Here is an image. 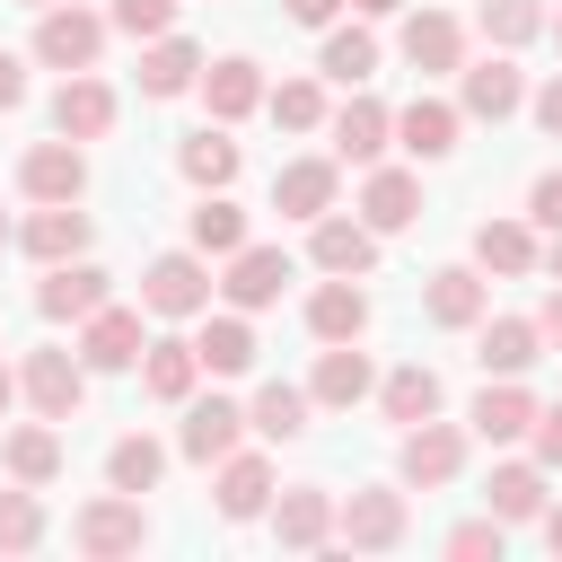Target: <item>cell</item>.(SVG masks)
Here are the masks:
<instances>
[{
  "label": "cell",
  "mask_w": 562,
  "mask_h": 562,
  "mask_svg": "<svg viewBox=\"0 0 562 562\" xmlns=\"http://www.w3.org/2000/svg\"><path fill=\"white\" fill-rule=\"evenodd\" d=\"M544 35H553V44H562V0H553V9H544Z\"/></svg>",
  "instance_id": "6f0895ef"
},
{
  "label": "cell",
  "mask_w": 562,
  "mask_h": 562,
  "mask_svg": "<svg viewBox=\"0 0 562 562\" xmlns=\"http://www.w3.org/2000/svg\"><path fill=\"white\" fill-rule=\"evenodd\" d=\"M474 439H492V448H509V439H527V422H536V395L518 386V378H483V395H474Z\"/></svg>",
  "instance_id": "d6a6232c"
},
{
  "label": "cell",
  "mask_w": 562,
  "mask_h": 562,
  "mask_svg": "<svg viewBox=\"0 0 562 562\" xmlns=\"http://www.w3.org/2000/svg\"><path fill=\"white\" fill-rule=\"evenodd\" d=\"M193 386H202L193 334H158V342H140V395H158V404H184Z\"/></svg>",
  "instance_id": "83f0119b"
},
{
  "label": "cell",
  "mask_w": 562,
  "mask_h": 562,
  "mask_svg": "<svg viewBox=\"0 0 562 562\" xmlns=\"http://www.w3.org/2000/svg\"><path fill=\"white\" fill-rule=\"evenodd\" d=\"M114 299V272L105 263H88V255H70V263H44V281H35V316H53V325H79V316H97Z\"/></svg>",
  "instance_id": "9c48e42d"
},
{
  "label": "cell",
  "mask_w": 562,
  "mask_h": 562,
  "mask_svg": "<svg viewBox=\"0 0 562 562\" xmlns=\"http://www.w3.org/2000/svg\"><path fill=\"white\" fill-rule=\"evenodd\" d=\"M474 360H483V378H527V369L544 360L536 316H492V307H483V325H474Z\"/></svg>",
  "instance_id": "ffe728a7"
},
{
  "label": "cell",
  "mask_w": 562,
  "mask_h": 562,
  "mask_svg": "<svg viewBox=\"0 0 562 562\" xmlns=\"http://www.w3.org/2000/svg\"><path fill=\"white\" fill-rule=\"evenodd\" d=\"M378 413L404 430V422H430L439 413V369H422V360H404V369H386L378 378Z\"/></svg>",
  "instance_id": "d590c367"
},
{
  "label": "cell",
  "mask_w": 562,
  "mask_h": 562,
  "mask_svg": "<svg viewBox=\"0 0 562 562\" xmlns=\"http://www.w3.org/2000/svg\"><path fill=\"white\" fill-rule=\"evenodd\" d=\"M527 220H536V228H562V167H544V176L527 184Z\"/></svg>",
  "instance_id": "bcb514c9"
},
{
  "label": "cell",
  "mask_w": 562,
  "mask_h": 562,
  "mask_svg": "<svg viewBox=\"0 0 562 562\" xmlns=\"http://www.w3.org/2000/svg\"><path fill=\"white\" fill-rule=\"evenodd\" d=\"M9 246H18V228H9V211H0V255H9Z\"/></svg>",
  "instance_id": "680465c9"
},
{
  "label": "cell",
  "mask_w": 562,
  "mask_h": 562,
  "mask_svg": "<svg viewBox=\"0 0 562 562\" xmlns=\"http://www.w3.org/2000/svg\"><path fill=\"white\" fill-rule=\"evenodd\" d=\"M536 263H544V272L562 281V228H544V246H536Z\"/></svg>",
  "instance_id": "db71d44e"
},
{
  "label": "cell",
  "mask_w": 562,
  "mask_h": 562,
  "mask_svg": "<svg viewBox=\"0 0 562 562\" xmlns=\"http://www.w3.org/2000/svg\"><path fill=\"white\" fill-rule=\"evenodd\" d=\"M18 105H26V61L0 44V114H18Z\"/></svg>",
  "instance_id": "c3c4849f"
},
{
  "label": "cell",
  "mask_w": 562,
  "mask_h": 562,
  "mask_svg": "<svg viewBox=\"0 0 562 562\" xmlns=\"http://www.w3.org/2000/svg\"><path fill=\"white\" fill-rule=\"evenodd\" d=\"M263 114L281 132H325V88L316 79H281V88H263Z\"/></svg>",
  "instance_id": "b9f144b4"
},
{
  "label": "cell",
  "mask_w": 562,
  "mask_h": 562,
  "mask_svg": "<svg viewBox=\"0 0 562 562\" xmlns=\"http://www.w3.org/2000/svg\"><path fill=\"white\" fill-rule=\"evenodd\" d=\"M184 237H193V255H220V263H228V255L246 246V211H237L228 193H202L193 220H184Z\"/></svg>",
  "instance_id": "74e56055"
},
{
  "label": "cell",
  "mask_w": 562,
  "mask_h": 562,
  "mask_svg": "<svg viewBox=\"0 0 562 562\" xmlns=\"http://www.w3.org/2000/svg\"><path fill=\"white\" fill-rule=\"evenodd\" d=\"M422 307H430V325L465 334V325H483V307H492V272H474V263H439V272L422 281Z\"/></svg>",
  "instance_id": "d6986e66"
},
{
  "label": "cell",
  "mask_w": 562,
  "mask_h": 562,
  "mask_svg": "<svg viewBox=\"0 0 562 562\" xmlns=\"http://www.w3.org/2000/svg\"><path fill=\"white\" fill-rule=\"evenodd\" d=\"M536 334H544V342H553V351H562V281H553V290H544V307H536Z\"/></svg>",
  "instance_id": "816d5d0a"
},
{
  "label": "cell",
  "mask_w": 562,
  "mask_h": 562,
  "mask_svg": "<svg viewBox=\"0 0 562 562\" xmlns=\"http://www.w3.org/2000/svg\"><path fill=\"white\" fill-rule=\"evenodd\" d=\"M536 527H544V544L562 553V501H544V509H536Z\"/></svg>",
  "instance_id": "f5cc1de1"
},
{
  "label": "cell",
  "mask_w": 562,
  "mask_h": 562,
  "mask_svg": "<svg viewBox=\"0 0 562 562\" xmlns=\"http://www.w3.org/2000/svg\"><path fill=\"white\" fill-rule=\"evenodd\" d=\"M334 193H342V158H290V167L272 176V211H281V220H325Z\"/></svg>",
  "instance_id": "7402d4cb"
},
{
  "label": "cell",
  "mask_w": 562,
  "mask_h": 562,
  "mask_svg": "<svg viewBox=\"0 0 562 562\" xmlns=\"http://www.w3.org/2000/svg\"><path fill=\"white\" fill-rule=\"evenodd\" d=\"M193 360H202V378H246V369H255V325H246V307H228V316L202 307Z\"/></svg>",
  "instance_id": "4316f807"
},
{
  "label": "cell",
  "mask_w": 562,
  "mask_h": 562,
  "mask_svg": "<svg viewBox=\"0 0 562 562\" xmlns=\"http://www.w3.org/2000/svg\"><path fill=\"white\" fill-rule=\"evenodd\" d=\"M351 0H281V18H299V26H334Z\"/></svg>",
  "instance_id": "f907efd6"
},
{
  "label": "cell",
  "mask_w": 562,
  "mask_h": 562,
  "mask_svg": "<svg viewBox=\"0 0 562 562\" xmlns=\"http://www.w3.org/2000/svg\"><path fill=\"white\" fill-rule=\"evenodd\" d=\"M70 544L88 553V562H123V553H140L149 544V509H140V492H97L79 518H70Z\"/></svg>",
  "instance_id": "7a4b0ae2"
},
{
  "label": "cell",
  "mask_w": 562,
  "mask_h": 562,
  "mask_svg": "<svg viewBox=\"0 0 562 562\" xmlns=\"http://www.w3.org/2000/svg\"><path fill=\"white\" fill-rule=\"evenodd\" d=\"M211 509H220L228 527H255V518L272 509V457H263V448H228L220 474H211Z\"/></svg>",
  "instance_id": "30bf717a"
},
{
  "label": "cell",
  "mask_w": 562,
  "mask_h": 562,
  "mask_svg": "<svg viewBox=\"0 0 562 562\" xmlns=\"http://www.w3.org/2000/svg\"><path fill=\"white\" fill-rule=\"evenodd\" d=\"M501 544H509V527L483 509V518H465V527H448V553L457 562H501Z\"/></svg>",
  "instance_id": "ee69618b"
},
{
  "label": "cell",
  "mask_w": 562,
  "mask_h": 562,
  "mask_svg": "<svg viewBox=\"0 0 562 562\" xmlns=\"http://www.w3.org/2000/svg\"><path fill=\"white\" fill-rule=\"evenodd\" d=\"M307 263H316V272H351V281H369V272H378V228H369L360 211H351V220L325 211V220H307Z\"/></svg>",
  "instance_id": "9a60e30c"
},
{
  "label": "cell",
  "mask_w": 562,
  "mask_h": 562,
  "mask_svg": "<svg viewBox=\"0 0 562 562\" xmlns=\"http://www.w3.org/2000/svg\"><path fill=\"white\" fill-rule=\"evenodd\" d=\"M474 272L527 281V272H536V220H483V228H474Z\"/></svg>",
  "instance_id": "836d02e7"
},
{
  "label": "cell",
  "mask_w": 562,
  "mask_h": 562,
  "mask_svg": "<svg viewBox=\"0 0 562 562\" xmlns=\"http://www.w3.org/2000/svg\"><path fill=\"white\" fill-rule=\"evenodd\" d=\"M351 9H360V18H395L404 0H351Z\"/></svg>",
  "instance_id": "11a10c76"
},
{
  "label": "cell",
  "mask_w": 562,
  "mask_h": 562,
  "mask_svg": "<svg viewBox=\"0 0 562 562\" xmlns=\"http://www.w3.org/2000/svg\"><path fill=\"white\" fill-rule=\"evenodd\" d=\"M0 474L44 492V483L61 474V422H44V413H35V422H18V430L0 439Z\"/></svg>",
  "instance_id": "f1b7e54d"
},
{
  "label": "cell",
  "mask_w": 562,
  "mask_h": 562,
  "mask_svg": "<svg viewBox=\"0 0 562 562\" xmlns=\"http://www.w3.org/2000/svg\"><path fill=\"white\" fill-rule=\"evenodd\" d=\"M325 132H334V158H342V167H378V158L395 149V114H386L378 97H360V88L325 114Z\"/></svg>",
  "instance_id": "4fadbf2b"
},
{
  "label": "cell",
  "mask_w": 562,
  "mask_h": 562,
  "mask_svg": "<svg viewBox=\"0 0 562 562\" xmlns=\"http://www.w3.org/2000/svg\"><path fill=\"white\" fill-rule=\"evenodd\" d=\"M316 70H325V79H342V88H369V79H378V35H369V26H325Z\"/></svg>",
  "instance_id": "8d00e7d4"
},
{
  "label": "cell",
  "mask_w": 562,
  "mask_h": 562,
  "mask_svg": "<svg viewBox=\"0 0 562 562\" xmlns=\"http://www.w3.org/2000/svg\"><path fill=\"white\" fill-rule=\"evenodd\" d=\"M18 193H26V202H79V193H88V149L61 140V132L35 140V149L18 158Z\"/></svg>",
  "instance_id": "5bb4252c"
},
{
  "label": "cell",
  "mask_w": 562,
  "mask_h": 562,
  "mask_svg": "<svg viewBox=\"0 0 562 562\" xmlns=\"http://www.w3.org/2000/svg\"><path fill=\"white\" fill-rule=\"evenodd\" d=\"M307 334H316V342H360V334H369V290H360L351 272H325L316 299H307Z\"/></svg>",
  "instance_id": "d4e9b609"
},
{
  "label": "cell",
  "mask_w": 562,
  "mask_h": 562,
  "mask_svg": "<svg viewBox=\"0 0 562 562\" xmlns=\"http://www.w3.org/2000/svg\"><path fill=\"white\" fill-rule=\"evenodd\" d=\"M18 395L44 413V422H79V404H88V369H79V351H26L18 360Z\"/></svg>",
  "instance_id": "52a82bcc"
},
{
  "label": "cell",
  "mask_w": 562,
  "mask_h": 562,
  "mask_svg": "<svg viewBox=\"0 0 562 562\" xmlns=\"http://www.w3.org/2000/svg\"><path fill=\"white\" fill-rule=\"evenodd\" d=\"M290 272H299V263H290L281 246H255V237H246V246L228 255V272H220V299L255 316V307H272V299L290 290Z\"/></svg>",
  "instance_id": "e0dca14e"
},
{
  "label": "cell",
  "mask_w": 562,
  "mask_h": 562,
  "mask_svg": "<svg viewBox=\"0 0 562 562\" xmlns=\"http://www.w3.org/2000/svg\"><path fill=\"white\" fill-rule=\"evenodd\" d=\"M404 492H386V483H360L351 501H334V544H351V553H395L404 544Z\"/></svg>",
  "instance_id": "5b68a950"
},
{
  "label": "cell",
  "mask_w": 562,
  "mask_h": 562,
  "mask_svg": "<svg viewBox=\"0 0 562 562\" xmlns=\"http://www.w3.org/2000/svg\"><path fill=\"white\" fill-rule=\"evenodd\" d=\"M26 9H53V0H26Z\"/></svg>",
  "instance_id": "91938a15"
},
{
  "label": "cell",
  "mask_w": 562,
  "mask_h": 562,
  "mask_svg": "<svg viewBox=\"0 0 562 562\" xmlns=\"http://www.w3.org/2000/svg\"><path fill=\"white\" fill-rule=\"evenodd\" d=\"M114 114H123V97H114L97 70H61V88H53V132H61V140H105Z\"/></svg>",
  "instance_id": "7c38bea8"
},
{
  "label": "cell",
  "mask_w": 562,
  "mask_h": 562,
  "mask_svg": "<svg viewBox=\"0 0 562 562\" xmlns=\"http://www.w3.org/2000/svg\"><path fill=\"white\" fill-rule=\"evenodd\" d=\"M105 35H114V18H105V9H79V0H53V9L35 18V61H44V70H97V53H105Z\"/></svg>",
  "instance_id": "3957f363"
},
{
  "label": "cell",
  "mask_w": 562,
  "mask_h": 562,
  "mask_svg": "<svg viewBox=\"0 0 562 562\" xmlns=\"http://www.w3.org/2000/svg\"><path fill=\"white\" fill-rule=\"evenodd\" d=\"M202 105H211V123H246L255 105H263V61H246V53H220V61H202Z\"/></svg>",
  "instance_id": "44dd1931"
},
{
  "label": "cell",
  "mask_w": 562,
  "mask_h": 562,
  "mask_svg": "<svg viewBox=\"0 0 562 562\" xmlns=\"http://www.w3.org/2000/svg\"><path fill=\"white\" fill-rule=\"evenodd\" d=\"M527 105H536V123H544V132H553V140H562V70H553V79H544V88H536V97H527Z\"/></svg>",
  "instance_id": "681fc988"
},
{
  "label": "cell",
  "mask_w": 562,
  "mask_h": 562,
  "mask_svg": "<svg viewBox=\"0 0 562 562\" xmlns=\"http://www.w3.org/2000/svg\"><path fill=\"white\" fill-rule=\"evenodd\" d=\"M18 246L35 263H70V255H88V211L79 202H35V220L18 228Z\"/></svg>",
  "instance_id": "1f68e13d"
},
{
  "label": "cell",
  "mask_w": 562,
  "mask_h": 562,
  "mask_svg": "<svg viewBox=\"0 0 562 562\" xmlns=\"http://www.w3.org/2000/svg\"><path fill=\"white\" fill-rule=\"evenodd\" d=\"M237 167H246V149L228 140V123H202V132H184V149H176V176L202 184V193H228Z\"/></svg>",
  "instance_id": "484cf974"
},
{
  "label": "cell",
  "mask_w": 562,
  "mask_h": 562,
  "mask_svg": "<svg viewBox=\"0 0 562 562\" xmlns=\"http://www.w3.org/2000/svg\"><path fill=\"white\" fill-rule=\"evenodd\" d=\"M527 105V70L509 53H483V61H457V114L474 123H509Z\"/></svg>",
  "instance_id": "ba28073f"
},
{
  "label": "cell",
  "mask_w": 562,
  "mask_h": 562,
  "mask_svg": "<svg viewBox=\"0 0 562 562\" xmlns=\"http://www.w3.org/2000/svg\"><path fill=\"white\" fill-rule=\"evenodd\" d=\"M9 404H18V369H0V413H9Z\"/></svg>",
  "instance_id": "9f6ffc18"
},
{
  "label": "cell",
  "mask_w": 562,
  "mask_h": 562,
  "mask_svg": "<svg viewBox=\"0 0 562 562\" xmlns=\"http://www.w3.org/2000/svg\"><path fill=\"white\" fill-rule=\"evenodd\" d=\"M193 79H202V44H193V35L167 26V35L140 44V97H184Z\"/></svg>",
  "instance_id": "f546056e"
},
{
  "label": "cell",
  "mask_w": 562,
  "mask_h": 562,
  "mask_svg": "<svg viewBox=\"0 0 562 562\" xmlns=\"http://www.w3.org/2000/svg\"><path fill=\"white\" fill-rule=\"evenodd\" d=\"M527 439H536V465H562V404H536Z\"/></svg>",
  "instance_id": "7dc6e473"
},
{
  "label": "cell",
  "mask_w": 562,
  "mask_h": 562,
  "mask_svg": "<svg viewBox=\"0 0 562 562\" xmlns=\"http://www.w3.org/2000/svg\"><path fill=\"white\" fill-rule=\"evenodd\" d=\"M158 474H167V448H158L149 430H123V439L105 448V483H114V492H158Z\"/></svg>",
  "instance_id": "ab89813d"
},
{
  "label": "cell",
  "mask_w": 562,
  "mask_h": 562,
  "mask_svg": "<svg viewBox=\"0 0 562 562\" xmlns=\"http://www.w3.org/2000/svg\"><path fill=\"white\" fill-rule=\"evenodd\" d=\"M360 395H378V369H369V351H360V342H325V351H316V378H307V404H325V413H351Z\"/></svg>",
  "instance_id": "603a6c76"
},
{
  "label": "cell",
  "mask_w": 562,
  "mask_h": 562,
  "mask_svg": "<svg viewBox=\"0 0 562 562\" xmlns=\"http://www.w3.org/2000/svg\"><path fill=\"white\" fill-rule=\"evenodd\" d=\"M176 448H184L193 465H220L228 448H246V404H228V395H184V430H176Z\"/></svg>",
  "instance_id": "ac0fdd59"
},
{
  "label": "cell",
  "mask_w": 562,
  "mask_h": 562,
  "mask_svg": "<svg viewBox=\"0 0 562 562\" xmlns=\"http://www.w3.org/2000/svg\"><path fill=\"white\" fill-rule=\"evenodd\" d=\"M483 509H492L501 527H527V518L544 509V465H536V457H509V465H492V483H483Z\"/></svg>",
  "instance_id": "e575fe53"
},
{
  "label": "cell",
  "mask_w": 562,
  "mask_h": 562,
  "mask_svg": "<svg viewBox=\"0 0 562 562\" xmlns=\"http://www.w3.org/2000/svg\"><path fill=\"white\" fill-rule=\"evenodd\" d=\"M360 220L378 228V237H404L413 220H422V176L413 167H360Z\"/></svg>",
  "instance_id": "2e32d148"
},
{
  "label": "cell",
  "mask_w": 562,
  "mask_h": 562,
  "mask_svg": "<svg viewBox=\"0 0 562 562\" xmlns=\"http://www.w3.org/2000/svg\"><path fill=\"white\" fill-rule=\"evenodd\" d=\"M395 474L413 483V492H439V483H457L465 474V430L457 422H404V439H395Z\"/></svg>",
  "instance_id": "277c9868"
},
{
  "label": "cell",
  "mask_w": 562,
  "mask_h": 562,
  "mask_svg": "<svg viewBox=\"0 0 562 562\" xmlns=\"http://www.w3.org/2000/svg\"><path fill=\"white\" fill-rule=\"evenodd\" d=\"M457 132H465V114H457L448 97H413V105L395 114V149H404V158H448Z\"/></svg>",
  "instance_id": "4dcf8cb0"
},
{
  "label": "cell",
  "mask_w": 562,
  "mask_h": 562,
  "mask_svg": "<svg viewBox=\"0 0 562 562\" xmlns=\"http://www.w3.org/2000/svg\"><path fill=\"white\" fill-rule=\"evenodd\" d=\"M44 544V501H35V483H9L0 492V553H35Z\"/></svg>",
  "instance_id": "7bdbcfd3"
},
{
  "label": "cell",
  "mask_w": 562,
  "mask_h": 562,
  "mask_svg": "<svg viewBox=\"0 0 562 562\" xmlns=\"http://www.w3.org/2000/svg\"><path fill=\"white\" fill-rule=\"evenodd\" d=\"M395 44H404V61H413V70H422V79H448V70H457V61H465V26H457V18H448V9H413V18H404V35H395Z\"/></svg>",
  "instance_id": "cb8c5ba5"
},
{
  "label": "cell",
  "mask_w": 562,
  "mask_h": 562,
  "mask_svg": "<svg viewBox=\"0 0 562 562\" xmlns=\"http://www.w3.org/2000/svg\"><path fill=\"white\" fill-rule=\"evenodd\" d=\"M474 26H483V44H492V53H518V44H536V35H544V0H483V9H474Z\"/></svg>",
  "instance_id": "60d3db41"
},
{
  "label": "cell",
  "mask_w": 562,
  "mask_h": 562,
  "mask_svg": "<svg viewBox=\"0 0 562 562\" xmlns=\"http://www.w3.org/2000/svg\"><path fill=\"white\" fill-rule=\"evenodd\" d=\"M211 290H220L211 255H193V246H167V255H149V272H140V316L193 325V316L211 307Z\"/></svg>",
  "instance_id": "6da1fadb"
},
{
  "label": "cell",
  "mask_w": 562,
  "mask_h": 562,
  "mask_svg": "<svg viewBox=\"0 0 562 562\" xmlns=\"http://www.w3.org/2000/svg\"><path fill=\"white\" fill-rule=\"evenodd\" d=\"M140 342H149V334H140V307L105 299L97 316H79V342H70V351H79L88 378H114V369H140Z\"/></svg>",
  "instance_id": "8992f818"
},
{
  "label": "cell",
  "mask_w": 562,
  "mask_h": 562,
  "mask_svg": "<svg viewBox=\"0 0 562 562\" xmlns=\"http://www.w3.org/2000/svg\"><path fill=\"white\" fill-rule=\"evenodd\" d=\"M105 18H114L132 44H149V35H167V26H176V0H114Z\"/></svg>",
  "instance_id": "f6af8a7d"
},
{
  "label": "cell",
  "mask_w": 562,
  "mask_h": 562,
  "mask_svg": "<svg viewBox=\"0 0 562 562\" xmlns=\"http://www.w3.org/2000/svg\"><path fill=\"white\" fill-rule=\"evenodd\" d=\"M272 544L281 553H325L334 544V492L325 483H290V492H272Z\"/></svg>",
  "instance_id": "8fae6325"
},
{
  "label": "cell",
  "mask_w": 562,
  "mask_h": 562,
  "mask_svg": "<svg viewBox=\"0 0 562 562\" xmlns=\"http://www.w3.org/2000/svg\"><path fill=\"white\" fill-rule=\"evenodd\" d=\"M307 413H316V404H307V386H281V378H272V386H255L246 430H255V439H299V430H307Z\"/></svg>",
  "instance_id": "f35d334b"
}]
</instances>
